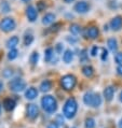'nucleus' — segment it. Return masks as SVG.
I'll return each instance as SVG.
<instances>
[{
	"label": "nucleus",
	"mask_w": 122,
	"mask_h": 128,
	"mask_svg": "<svg viewBox=\"0 0 122 128\" xmlns=\"http://www.w3.org/2000/svg\"><path fill=\"white\" fill-rule=\"evenodd\" d=\"M83 104L91 108L97 109L103 104V97L99 93H94L92 90L87 92L83 95Z\"/></svg>",
	"instance_id": "1"
},
{
	"label": "nucleus",
	"mask_w": 122,
	"mask_h": 128,
	"mask_svg": "<svg viewBox=\"0 0 122 128\" xmlns=\"http://www.w3.org/2000/svg\"><path fill=\"white\" fill-rule=\"evenodd\" d=\"M78 112V102L74 97H69L63 106V115L67 120H73Z\"/></svg>",
	"instance_id": "2"
},
{
	"label": "nucleus",
	"mask_w": 122,
	"mask_h": 128,
	"mask_svg": "<svg viewBox=\"0 0 122 128\" xmlns=\"http://www.w3.org/2000/svg\"><path fill=\"white\" fill-rule=\"evenodd\" d=\"M57 100L51 95H44L41 98V106L48 114H53L57 110Z\"/></svg>",
	"instance_id": "3"
},
{
	"label": "nucleus",
	"mask_w": 122,
	"mask_h": 128,
	"mask_svg": "<svg viewBox=\"0 0 122 128\" xmlns=\"http://www.w3.org/2000/svg\"><path fill=\"white\" fill-rule=\"evenodd\" d=\"M60 86L66 92H70L73 90L77 85V78L74 76V74H65L60 78Z\"/></svg>",
	"instance_id": "4"
},
{
	"label": "nucleus",
	"mask_w": 122,
	"mask_h": 128,
	"mask_svg": "<svg viewBox=\"0 0 122 128\" xmlns=\"http://www.w3.org/2000/svg\"><path fill=\"white\" fill-rule=\"evenodd\" d=\"M8 86L14 93H20V92H22L26 88V82L23 79H21V78H15V79L9 82Z\"/></svg>",
	"instance_id": "5"
},
{
	"label": "nucleus",
	"mask_w": 122,
	"mask_h": 128,
	"mask_svg": "<svg viewBox=\"0 0 122 128\" xmlns=\"http://www.w3.org/2000/svg\"><path fill=\"white\" fill-rule=\"evenodd\" d=\"M15 27H16V23L12 17H5L0 23V29L5 31V32H10V31L15 29Z\"/></svg>",
	"instance_id": "6"
},
{
	"label": "nucleus",
	"mask_w": 122,
	"mask_h": 128,
	"mask_svg": "<svg viewBox=\"0 0 122 128\" xmlns=\"http://www.w3.org/2000/svg\"><path fill=\"white\" fill-rule=\"evenodd\" d=\"M26 116L29 120H34L39 116V108L37 104H29L26 106Z\"/></svg>",
	"instance_id": "7"
},
{
	"label": "nucleus",
	"mask_w": 122,
	"mask_h": 128,
	"mask_svg": "<svg viewBox=\"0 0 122 128\" xmlns=\"http://www.w3.org/2000/svg\"><path fill=\"white\" fill-rule=\"evenodd\" d=\"M74 10L76 11L77 13H80V14H84L89 12L90 10V4L88 1H85V0H80V1L76 2V4L74 6Z\"/></svg>",
	"instance_id": "8"
},
{
	"label": "nucleus",
	"mask_w": 122,
	"mask_h": 128,
	"mask_svg": "<svg viewBox=\"0 0 122 128\" xmlns=\"http://www.w3.org/2000/svg\"><path fill=\"white\" fill-rule=\"evenodd\" d=\"M114 93H116V88H114L112 85H108L104 88L103 90V97L107 102L112 101V99L114 97Z\"/></svg>",
	"instance_id": "9"
},
{
	"label": "nucleus",
	"mask_w": 122,
	"mask_h": 128,
	"mask_svg": "<svg viewBox=\"0 0 122 128\" xmlns=\"http://www.w3.org/2000/svg\"><path fill=\"white\" fill-rule=\"evenodd\" d=\"M84 37L87 38V39H91V40H94V39H96L98 37V34H99V30H98V28L97 27H95V26H90L88 27L87 29L84 30Z\"/></svg>",
	"instance_id": "10"
},
{
	"label": "nucleus",
	"mask_w": 122,
	"mask_h": 128,
	"mask_svg": "<svg viewBox=\"0 0 122 128\" xmlns=\"http://www.w3.org/2000/svg\"><path fill=\"white\" fill-rule=\"evenodd\" d=\"M44 60L46 62L56 64L57 62V56L54 54V50L52 48H48L44 51Z\"/></svg>",
	"instance_id": "11"
},
{
	"label": "nucleus",
	"mask_w": 122,
	"mask_h": 128,
	"mask_svg": "<svg viewBox=\"0 0 122 128\" xmlns=\"http://www.w3.org/2000/svg\"><path fill=\"white\" fill-rule=\"evenodd\" d=\"M109 25H110V28H111V29H112L113 31L120 30L121 28H122V16H121V15L114 16L113 18H111Z\"/></svg>",
	"instance_id": "12"
},
{
	"label": "nucleus",
	"mask_w": 122,
	"mask_h": 128,
	"mask_svg": "<svg viewBox=\"0 0 122 128\" xmlns=\"http://www.w3.org/2000/svg\"><path fill=\"white\" fill-rule=\"evenodd\" d=\"M26 16H27V18H28L29 22L34 23L35 20H37V17H38L37 9H36L35 6H28L27 9H26Z\"/></svg>",
	"instance_id": "13"
},
{
	"label": "nucleus",
	"mask_w": 122,
	"mask_h": 128,
	"mask_svg": "<svg viewBox=\"0 0 122 128\" xmlns=\"http://www.w3.org/2000/svg\"><path fill=\"white\" fill-rule=\"evenodd\" d=\"M2 106H3V108H5L6 111L10 112V111H13L14 108H15V106H16V101L14 100L13 98L9 97V98H6L5 100H3Z\"/></svg>",
	"instance_id": "14"
},
{
	"label": "nucleus",
	"mask_w": 122,
	"mask_h": 128,
	"mask_svg": "<svg viewBox=\"0 0 122 128\" xmlns=\"http://www.w3.org/2000/svg\"><path fill=\"white\" fill-rule=\"evenodd\" d=\"M37 97H38V90L36 87L30 86L25 90V98L28 99V100H34Z\"/></svg>",
	"instance_id": "15"
},
{
	"label": "nucleus",
	"mask_w": 122,
	"mask_h": 128,
	"mask_svg": "<svg viewBox=\"0 0 122 128\" xmlns=\"http://www.w3.org/2000/svg\"><path fill=\"white\" fill-rule=\"evenodd\" d=\"M19 42H20L19 37H17V36H13V37L9 38L8 41H7V48L9 50H14L19 45Z\"/></svg>",
	"instance_id": "16"
},
{
	"label": "nucleus",
	"mask_w": 122,
	"mask_h": 128,
	"mask_svg": "<svg viewBox=\"0 0 122 128\" xmlns=\"http://www.w3.org/2000/svg\"><path fill=\"white\" fill-rule=\"evenodd\" d=\"M82 74L85 76V78H88V79H90V78H92L93 76H94V68L91 66V65H85L82 67Z\"/></svg>",
	"instance_id": "17"
},
{
	"label": "nucleus",
	"mask_w": 122,
	"mask_h": 128,
	"mask_svg": "<svg viewBox=\"0 0 122 128\" xmlns=\"http://www.w3.org/2000/svg\"><path fill=\"white\" fill-rule=\"evenodd\" d=\"M55 23V15L53 13H46L42 17V24L43 25H52Z\"/></svg>",
	"instance_id": "18"
},
{
	"label": "nucleus",
	"mask_w": 122,
	"mask_h": 128,
	"mask_svg": "<svg viewBox=\"0 0 122 128\" xmlns=\"http://www.w3.org/2000/svg\"><path fill=\"white\" fill-rule=\"evenodd\" d=\"M39 88H40V92H42V93H48V92L52 88V82L50 80L42 81L40 83V86H39Z\"/></svg>",
	"instance_id": "19"
},
{
	"label": "nucleus",
	"mask_w": 122,
	"mask_h": 128,
	"mask_svg": "<svg viewBox=\"0 0 122 128\" xmlns=\"http://www.w3.org/2000/svg\"><path fill=\"white\" fill-rule=\"evenodd\" d=\"M107 46L108 48L110 50L111 52H117L118 50V41L116 38H109L108 40H107Z\"/></svg>",
	"instance_id": "20"
},
{
	"label": "nucleus",
	"mask_w": 122,
	"mask_h": 128,
	"mask_svg": "<svg viewBox=\"0 0 122 128\" xmlns=\"http://www.w3.org/2000/svg\"><path fill=\"white\" fill-rule=\"evenodd\" d=\"M74 59V52L71 50H66L63 54V62L66 64H70Z\"/></svg>",
	"instance_id": "21"
},
{
	"label": "nucleus",
	"mask_w": 122,
	"mask_h": 128,
	"mask_svg": "<svg viewBox=\"0 0 122 128\" xmlns=\"http://www.w3.org/2000/svg\"><path fill=\"white\" fill-rule=\"evenodd\" d=\"M96 127V120L94 117L88 116L84 120V128H95Z\"/></svg>",
	"instance_id": "22"
},
{
	"label": "nucleus",
	"mask_w": 122,
	"mask_h": 128,
	"mask_svg": "<svg viewBox=\"0 0 122 128\" xmlns=\"http://www.w3.org/2000/svg\"><path fill=\"white\" fill-rule=\"evenodd\" d=\"M0 11L2 13H9L11 11V6H10L8 1H6V0L0 1Z\"/></svg>",
	"instance_id": "23"
},
{
	"label": "nucleus",
	"mask_w": 122,
	"mask_h": 128,
	"mask_svg": "<svg viewBox=\"0 0 122 128\" xmlns=\"http://www.w3.org/2000/svg\"><path fill=\"white\" fill-rule=\"evenodd\" d=\"M81 27H80V25H78V24H71L70 25V27H69V31L73 34H75V36H77V34H79L81 32Z\"/></svg>",
	"instance_id": "24"
},
{
	"label": "nucleus",
	"mask_w": 122,
	"mask_h": 128,
	"mask_svg": "<svg viewBox=\"0 0 122 128\" xmlns=\"http://www.w3.org/2000/svg\"><path fill=\"white\" fill-rule=\"evenodd\" d=\"M39 53L38 52H33L31 53V55H30V57H29V62H30V64L33 66H35V65H37L38 64V62H39Z\"/></svg>",
	"instance_id": "25"
},
{
	"label": "nucleus",
	"mask_w": 122,
	"mask_h": 128,
	"mask_svg": "<svg viewBox=\"0 0 122 128\" xmlns=\"http://www.w3.org/2000/svg\"><path fill=\"white\" fill-rule=\"evenodd\" d=\"M79 58H80V62H88L89 56H88V51L85 48H83V50H81V51H80Z\"/></svg>",
	"instance_id": "26"
},
{
	"label": "nucleus",
	"mask_w": 122,
	"mask_h": 128,
	"mask_svg": "<svg viewBox=\"0 0 122 128\" xmlns=\"http://www.w3.org/2000/svg\"><path fill=\"white\" fill-rule=\"evenodd\" d=\"M34 42V36L31 34H25L24 37V45L26 46H29V45Z\"/></svg>",
	"instance_id": "27"
},
{
	"label": "nucleus",
	"mask_w": 122,
	"mask_h": 128,
	"mask_svg": "<svg viewBox=\"0 0 122 128\" xmlns=\"http://www.w3.org/2000/svg\"><path fill=\"white\" fill-rule=\"evenodd\" d=\"M17 56H19V51L16 48L14 50H10L9 53H8V59L9 60H14Z\"/></svg>",
	"instance_id": "28"
},
{
	"label": "nucleus",
	"mask_w": 122,
	"mask_h": 128,
	"mask_svg": "<svg viewBox=\"0 0 122 128\" xmlns=\"http://www.w3.org/2000/svg\"><path fill=\"white\" fill-rule=\"evenodd\" d=\"M60 27H62V24L60 23H54V24H52L51 26H50L49 31L50 32H57V31L60 29Z\"/></svg>",
	"instance_id": "29"
},
{
	"label": "nucleus",
	"mask_w": 122,
	"mask_h": 128,
	"mask_svg": "<svg viewBox=\"0 0 122 128\" xmlns=\"http://www.w3.org/2000/svg\"><path fill=\"white\" fill-rule=\"evenodd\" d=\"M2 76H3V78H6V79H9V78H11L13 76V70L10 68L5 69L2 71Z\"/></svg>",
	"instance_id": "30"
},
{
	"label": "nucleus",
	"mask_w": 122,
	"mask_h": 128,
	"mask_svg": "<svg viewBox=\"0 0 122 128\" xmlns=\"http://www.w3.org/2000/svg\"><path fill=\"white\" fill-rule=\"evenodd\" d=\"M65 118L66 117L64 116L63 114H57L56 118H55V122L58 124V125H64V124H65Z\"/></svg>",
	"instance_id": "31"
},
{
	"label": "nucleus",
	"mask_w": 122,
	"mask_h": 128,
	"mask_svg": "<svg viewBox=\"0 0 122 128\" xmlns=\"http://www.w3.org/2000/svg\"><path fill=\"white\" fill-rule=\"evenodd\" d=\"M46 8V4L44 1H39L37 2V11H43Z\"/></svg>",
	"instance_id": "32"
},
{
	"label": "nucleus",
	"mask_w": 122,
	"mask_h": 128,
	"mask_svg": "<svg viewBox=\"0 0 122 128\" xmlns=\"http://www.w3.org/2000/svg\"><path fill=\"white\" fill-rule=\"evenodd\" d=\"M107 58H108V51L104 48H102V56H100V59H102L103 62H106Z\"/></svg>",
	"instance_id": "33"
},
{
	"label": "nucleus",
	"mask_w": 122,
	"mask_h": 128,
	"mask_svg": "<svg viewBox=\"0 0 122 128\" xmlns=\"http://www.w3.org/2000/svg\"><path fill=\"white\" fill-rule=\"evenodd\" d=\"M114 62L119 65H122V53H117L116 56H114Z\"/></svg>",
	"instance_id": "34"
},
{
	"label": "nucleus",
	"mask_w": 122,
	"mask_h": 128,
	"mask_svg": "<svg viewBox=\"0 0 122 128\" xmlns=\"http://www.w3.org/2000/svg\"><path fill=\"white\" fill-rule=\"evenodd\" d=\"M66 40H67L68 43L75 44V43H77V42H78V38H76V37H71V36H67V37H66Z\"/></svg>",
	"instance_id": "35"
},
{
	"label": "nucleus",
	"mask_w": 122,
	"mask_h": 128,
	"mask_svg": "<svg viewBox=\"0 0 122 128\" xmlns=\"http://www.w3.org/2000/svg\"><path fill=\"white\" fill-rule=\"evenodd\" d=\"M108 6L110 9H117L118 8V2L116 1V0H110V1L108 2Z\"/></svg>",
	"instance_id": "36"
},
{
	"label": "nucleus",
	"mask_w": 122,
	"mask_h": 128,
	"mask_svg": "<svg viewBox=\"0 0 122 128\" xmlns=\"http://www.w3.org/2000/svg\"><path fill=\"white\" fill-rule=\"evenodd\" d=\"M98 50H99V48L97 46V45H94V46H93V48H91V55L93 56V57H95V56L97 55Z\"/></svg>",
	"instance_id": "37"
},
{
	"label": "nucleus",
	"mask_w": 122,
	"mask_h": 128,
	"mask_svg": "<svg viewBox=\"0 0 122 128\" xmlns=\"http://www.w3.org/2000/svg\"><path fill=\"white\" fill-rule=\"evenodd\" d=\"M63 50H64V45L62 43H57L56 46H55V51L58 53V54H60V53H63Z\"/></svg>",
	"instance_id": "38"
},
{
	"label": "nucleus",
	"mask_w": 122,
	"mask_h": 128,
	"mask_svg": "<svg viewBox=\"0 0 122 128\" xmlns=\"http://www.w3.org/2000/svg\"><path fill=\"white\" fill-rule=\"evenodd\" d=\"M46 128H59V125L57 124L55 120L54 122H51V123H49V125L46 126Z\"/></svg>",
	"instance_id": "39"
},
{
	"label": "nucleus",
	"mask_w": 122,
	"mask_h": 128,
	"mask_svg": "<svg viewBox=\"0 0 122 128\" xmlns=\"http://www.w3.org/2000/svg\"><path fill=\"white\" fill-rule=\"evenodd\" d=\"M117 73L119 74L120 76H122V65H119L117 67Z\"/></svg>",
	"instance_id": "40"
},
{
	"label": "nucleus",
	"mask_w": 122,
	"mask_h": 128,
	"mask_svg": "<svg viewBox=\"0 0 122 128\" xmlns=\"http://www.w3.org/2000/svg\"><path fill=\"white\" fill-rule=\"evenodd\" d=\"M118 128H122V117L119 120V122H118Z\"/></svg>",
	"instance_id": "41"
},
{
	"label": "nucleus",
	"mask_w": 122,
	"mask_h": 128,
	"mask_svg": "<svg viewBox=\"0 0 122 128\" xmlns=\"http://www.w3.org/2000/svg\"><path fill=\"white\" fill-rule=\"evenodd\" d=\"M118 98H119V101H120L121 104H122V90L120 92V94H119V97H118Z\"/></svg>",
	"instance_id": "42"
},
{
	"label": "nucleus",
	"mask_w": 122,
	"mask_h": 128,
	"mask_svg": "<svg viewBox=\"0 0 122 128\" xmlns=\"http://www.w3.org/2000/svg\"><path fill=\"white\" fill-rule=\"evenodd\" d=\"M73 1H75V0H64V2H66V3H70Z\"/></svg>",
	"instance_id": "43"
},
{
	"label": "nucleus",
	"mask_w": 122,
	"mask_h": 128,
	"mask_svg": "<svg viewBox=\"0 0 122 128\" xmlns=\"http://www.w3.org/2000/svg\"><path fill=\"white\" fill-rule=\"evenodd\" d=\"M2 88H3V84H2V82L0 81V92L2 90Z\"/></svg>",
	"instance_id": "44"
},
{
	"label": "nucleus",
	"mask_w": 122,
	"mask_h": 128,
	"mask_svg": "<svg viewBox=\"0 0 122 128\" xmlns=\"http://www.w3.org/2000/svg\"><path fill=\"white\" fill-rule=\"evenodd\" d=\"M104 30H108V26H107V25H105V26H104Z\"/></svg>",
	"instance_id": "45"
},
{
	"label": "nucleus",
	"mask_w": 122,
	"mask_h": 128,
	"mask_svg": "<svg viewBox=\"0 0 122 128\" xmlns=\"http://www.w3.org/2000/svg\"><path fill=\"white\" fill-rule=\"evenodd\" d=\"M22 1H23V2H29L30 0H22Z\"/></svg>",
	"instance_id": "46"
},
{
	"label": "nucleus",
	"mask_w": 122,
	"mask_h": 128,
	"mask_svg": "<svg viewBox=\"0 0 122 128\" xmlns=\"http://www.w3.org/2000/svg\"><path fill=\"white\" fill-rule=\"evenodd\" d=\"M0 115H1V104H0Z\"/></svg>",
	"instance_id": "47"
},
{
	"label": "nucleus",
	"mask_w": 122,
	"mask_h": 128,
	"mask_svg": "<svg viewBox=\"0 0 122 128\" xmlns=\"http://www.w3.org/2000/svg\"><path fill=\"white\" fill-rule=\"evenodd\" d=\"M70 128H77V127H70Z\"/></svg>",
	"instance_id": "48"
}]
</instances>
